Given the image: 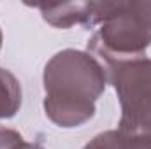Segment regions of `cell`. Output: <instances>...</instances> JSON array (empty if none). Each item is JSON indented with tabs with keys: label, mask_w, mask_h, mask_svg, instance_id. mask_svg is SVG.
<instances>
[{
	"label": "cell",
	"mask_w": 151,
	"mask_h": 149,
	"mask_svg": "<svg viewBox=\"0 0 151 149\" xmlns=\"http://www.w3.org/2000/svg\"><path fill=\"white\" fill-rule=\"evenodd\" d=\"M99 27L88 39V53L111 63L146 56L151 46V0L90 2L86 28Z\"/></svg>",
	"instance_id": "cell-1"
},
{
	"label": "cell",
	"mask_w": 151,
	"mask_h": 149,
	"mask_svg": "<svg viewBox=\"0 0 151 149\" xmlns=\"http://www.w3.org/2000/svg\"><path fill=\"white\" fill-rule=\"evenodd\" d=\"M102 67L121 105L118 130L134 139H151V58L139 56Z\"/></svg>",
	"instance_id": "cell-2"
},
{
	"label": "cell",
	"mask_w": 151,
	"mask_h": 149,
	"mask_svg": "<svg viewBox=\"0 0 151 149\" xmlns=\"http://www.w3.org/2000/svg\"><path fill=\"white\" fill-rule=\"evenodd\" d=\"M42 84L46 97L95 104L106 91L107 74L93 54L62 49L46 63Z\"/></svg>",
	"instance_id": "cell-3"
},
{
	"label": "cell",
	"mask_w": 151,
	"mask_h": 149,
	"mask_svg": "<svg viewBox=\"0 0 151 149\" xmlns=\"http://www.w3.org/2000/svg\"><path fill=\"white\" fill-rule=\"evenodd\" d=\"M44 112L49 121L62 128H76L88 123L97 107L91 102H74V100H60L53 97H44Z\"/></svg>",
	"instance_id": "cell-4"
},
{
	"label": "cell",
	"mask_w": 151,
	"mask_h": 149,
	"mask_svg": "<svg viewBox=\"0 0 151 149\" xmlns=\"http://www.w3.org/2000/svg\"><path fill=\"white\" fill-rule=\"evenodd\" d=\"M42 19L55 28H70L83 25L86 28L90 18V2H63V4H35Z\"/></svg>",
	"instance_id": "cell-5"
},
{
	"label": "cell",
	"mask_w": 151,
	"mask_h": 149,
	"mask_svg": "<svg viewBox=\"0 0 151 149\" xmlns=\"http://www.w3.org/2000/svg\"><path fill=\"white\" fill-rule=\"evenodd\" d=\"M23 104L21 82L7 69L0 67V119L14 117Z\"/></svg>",
	"instance_id": "cell-6"
},
{
	"label": "cell",
	"mask_w": 151,
	"mask_h": 149,
	"mask_svg": "<svg viewBox=\"0 0 151 149\" xmlns=\"http://www.w3.org/2000/svg\"><path fill=\"white\" fill-rule=\"evenodd\" d=\"M83 149H134V139L119 130H107L95 135Z\"/></svg>",
	"instance_id": "cell-7"
},
{
	"label": "cell",
	"mask_w": 151,
	"mask_h": 149,
	"mask_svg": "<svg viewBox=\"0 0 151 149\" xmlns=\"http://www.w3.org/2000/svg\"><path fill=\"white\" fill-rule=\"evenodd\" d=\"M28 142L12 128L0 126V149H27Z\"/></svg>",
	"instance_id": "cell-8"
},
{
	"label": "cell",
	"mask_w": 151,
	"mask_h": 149,
	"mask_svg": "<svg viewBox=\"0 0 151 149\" xmlns=\"http://www.w3.org/2000/svg\"><path fill=\"white\" fill-rule=\"evenodd\" d=\"M134 149H151V139H134Z\"/></svg>",
	"instance_id": "cell-9"
},
{
	"label": "cell",
	"mask_w": 151,
	"mask_h": 149,
	"mask_svg": "<svg viewBox=\"0 0 151 149\" xmlns=\"http://www.w3.org/2000/svg\"><path fill=\"white\" fill-rule=\"evenodd\" d=\"M27 149H44V148H42L40 144H28V146H27Z\"/></svg>",
	"instance_id": "cell-10"
},
{
	"label": "cell",
	"mask_w": 151,
	"mask_h": 149,
	"mask_svg": "<svg viewBox=\"0 0 151 149\" xmlns=\"http://www.w3.org/2000/svg\"><path fill=\"white\" fill-rule=\"evenodd\" d=\"M2 42H4V35H2V30H0V49H2Z\"/></svg>",
	"instance_id": "cell-11"
}]
</instances>
